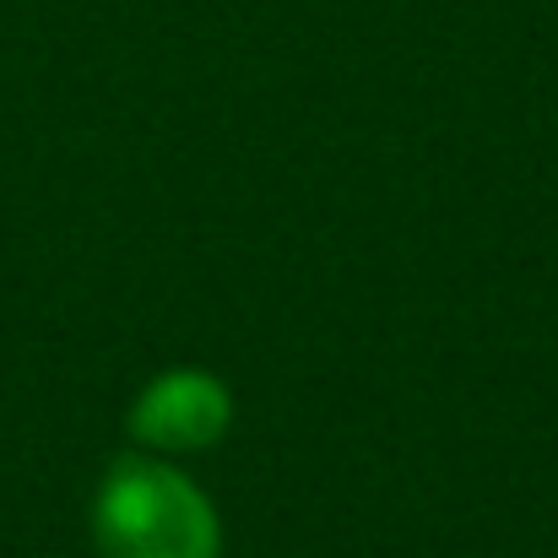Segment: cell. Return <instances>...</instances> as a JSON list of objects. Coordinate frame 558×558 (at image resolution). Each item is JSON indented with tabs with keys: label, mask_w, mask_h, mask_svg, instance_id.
Here are the masks:
<instances>
[{
	"label": "cell",
	"mask_w": 558,
	"mask_h": 558,
	"mask_svg": "<svg viewBox=\"0 0 558 558\" xmlns=\"http://www.w3.org/2000/svg\"><path fill=\"white\" fill-rule=\"evenodd\" d=\"M233 423V390L211 369H163L131 401V439L153 456L211 450Z\"/></svg>",
	"instance_id": "cell-2"
},
{
	"label": "cell",
	"mask_w": 558,
	"mask_h": 558,
	"mask_svg": "<svg viewBox=\"0 0 558 558\" xmlns=\"http://www.w3.org/2000/svg\"><path fill=\"white\" fill-rule=\"evenodd\" d=\"M93 543L104 558H222V526L180 466L120 456L93 494Z\"/></svg>",
	"instance_id": "cell-1"
}]
</instances>
